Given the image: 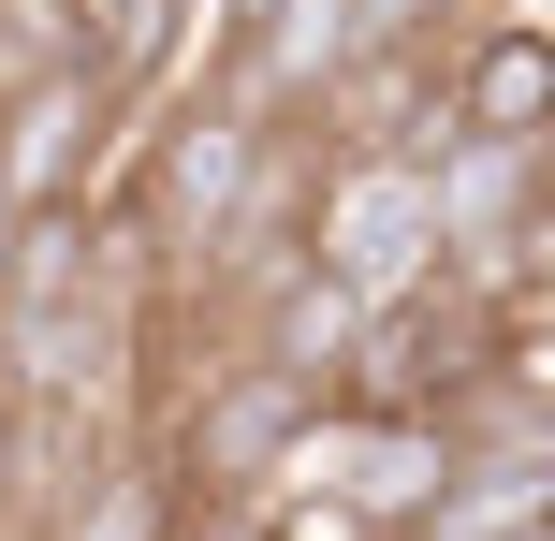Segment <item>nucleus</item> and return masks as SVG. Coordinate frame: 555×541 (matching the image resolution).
Instances as JSON below:
<instances>
[{
  "instance_id": "f257e3e1",
  "label": "nucleus",
  "mask_w": 555,
  "mask_h": 541,
  "mask_svg": "<svg viewBox=\"0 0 555 541\" xmlns=\"http://www.w3.org/2000/svg\"><path fill=\"white\" fill-rule=\"evenodd\" d=\"M307 263H336L365 308L439 279V191H424L410 146H322V191H307Z\"/></svg>"
},
{
  "instance_id": "f03ea898",
  "label": "nucleus",
  "mask_w": 555,
  "mask_h": 541,
  "mask_svg": "<svg viewBox=\"0 0 555 541\" xmlns=\"http://www.w3.org/2000/svg\"><path fill=\"white\" fill-rule=\"evenodd\" d=\"M117 132H132V103H117L88 59H44V74L0 88V205H88L117 162Z\"/></svg>"
},
{
  "instance_id": "7ed1b4c3",
  "label": "nucleus",
  "mask_w": 555,
  "mask_h": 541,
  "mask_svg": "<svg viewBox=\"0 0 555 541\" xmlns=\"http://www.w3.org/2000/svg\"><path fill=\"white\" fill-rule=\"evenodd\" d=\"M74 59L117 88V103H162L176 74L220 59V0H88V44Z\"/></svg>"
},
{
  "instance_id": "20e7f679",
  "label": "nucleus",
  "mask_w": 555,
  "mask_h": 541,
  "mask_svg": "<svg viewBox=\"0 0 555 541\" xmlns=\"http://www.w3.org/2000/svg\"><path fill=\"white\" fill-rule=\"evenodd\" d=\"M29 527V396L0 381V541Z\"/></svg>"
}]
</instances>
